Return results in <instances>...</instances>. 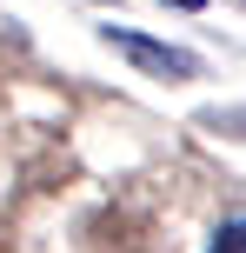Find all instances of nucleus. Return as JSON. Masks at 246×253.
Instances as JSON below:
<instances>
[{
	"label": "nucleus",
	"mask_w": 246,
	"mask_h": 253,
	"mask_svg": "<svg viewBox=\"0 0 246 253\" xmlns=\"http://www.w3.org/2000/svg\"><path fill=\"white\" fill-rule=\"evenodd\" d=\"M106 47L127 53L133 67H146V74H160V80H193V74H200L193 53L167 47V40H146V34H127V27H106Z\"/></svg>",
	"instance_id": "nucleus-1"
},
{
	"label": "nucleus",
	"mask_w": 246,
	"mask_h": 253,
	"mask_svg": "<svg viewBox=\"0 0 246 253\" xmlns=\"http://www.w3.org/2000/svg\"><path fill=\"white\" fill-rule=\"evenodd\" d=\"M207 253H246V220H233V227H220Z\"/></svg>",
	"instance_id": "nucleus-2"
},
{
	"label": "nucleus",
	"mask_w": 246,
	"mask_h": 253,
	"mask_svg": "<svg viewBox=\"0 0 246 253\" xmlns=\"http://www.w3.org/2000/svg\"><path fill=\"white\" fill-rule=\"evenodd\" d=\"M173 7H186V13H200V7H207V0H173Z\"/></svg>",
	"instance_id": "nucleus-3"
}]
</instances>
